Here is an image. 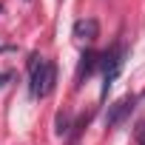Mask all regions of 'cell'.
Wrapping results in <instances>:
<instances>
[{
    "label": "cell",
    "mask_w": 145,
    "mask_h": 145,
    "mask_svg": "<svg viewBox=\"0 0 145 145\" xmlns=\"http://www.w3.org/2000/svg\"><path fill=\"white\" fill-rule=\"evenodd\" d=\"M68 128H71V117H68V114H57V134L65 137Z\"/></svg>",
    "instance_id": "8992f818"
},
{
    "label": "cell",
    "mask_w": 145,
    "mask_h": 145,
    "mask_svg": "<svg viewBox=\"0 0 145 145\" xmlns=\"http://www.w3.org/2000/svg\"><path fill=\"white\" fill-rule=\"evenodd\" d=\"M9 77H12V74H9V71H3V74H0V88H3V86H6V80H9Z\"/></svg>",
    "instance_id": "52a82bcc"
},
{
    "label": "cell",
    "mask_w": 145,
    "mask_h": 145,
    "mask_svg": "<svg viewBox=\"0 0 145 145\" xmlns=\"http://www.w3.org/2000/svg\"><path fill=\"white\" fill-rule=\"evenodd\" d=\"M134 105H137V97H134V94H125L122 100H117V103L108 108V114H105V128H117L120 122H125L128 114L134 111Z\"/></svg>",
    "instance_id": "3957f363"
},
{
    "label": "cell",
    "mask_w": 145,
    "mask_h": 145,
    "mask_svg": "<svg viewBox=\"0 0 145 145\" xmlns=\"http://www.w3.org/2000/svg\"><path fill=\"white\" fill-rule=\"evenodd\" d=\"M122 63H125V48H122V46H114V48H108L105 54H100V68H103V94H108V88H111L114 77L120 74Z\"/></svg>",
    "instance_id": "7a4b0ae2"
},
{
    "label": "cell",
    "mask_w": 145,
    "mask_h": 145,
    "mask_svg": "<svg viewBox=\"0 0 145 145\" xmlns=\"http://www.w3.org/2000/svg\"><path fill=\"white\" fill-rule=\"evenodd\" d=\"M100 68V54L97 51H83L80 65H77V86H83V77H91Z\"/></svg>",
    "instance_id": "5b68a950"
},
{
    "label": "cell",
    "mask_w": 145,
    "mask_h": 145,
    "mask_svg": "<svg viewBox=\"0 0 145 145\" xmlns=\"http://www.w3.org/2000/svg\"><path fill=\"white\" fill-rule=\"evenodd\" d=\"M74 37H77L80 43H94V40L100 37V23H97L94 17L77 20V23H74Z\"/></svg>",
    "instance_id": "277c9868"
},
{
    "label": "cell",
    "mask_w": 145,
    "mask_h": 145,
    "mask_svg": "<svg viewBox=\"0 0 145 145\" xmlns=\"http://www.w3.org/2000/svg\"><path fill=\"white\" fill-rule=\"evenodd\" d=\"M54 83H57V65L40 54H31L29 57V91L31 97H48L54 91Z\"/></svg>",
    "instance_id": "6da1fadb"
}]
</instances>
